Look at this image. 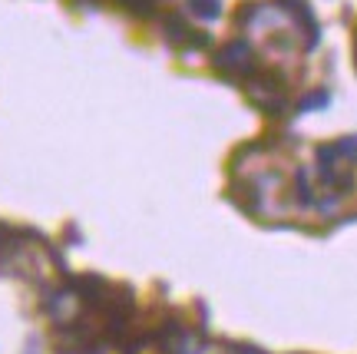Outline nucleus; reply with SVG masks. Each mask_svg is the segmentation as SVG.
<instances>
[{"mask_svg":"<svg viewBox=\"0 0 357 354\" xmlns=\"http://www.w3.org/2000/svg\"><path fill=\"white\" fill-rule=\"evenodd\" d=\"M245 96L268 116H281L288 110V89L275 73H255L245 80Z\"/></svg>","mask_w":357,"mask_h":354,"instance_id":"f257e3e1","label":"nucleus"},{"mask_svg":"<svg viewBox=\"0 0 357 354\" xmlns=\"http://www.w3.org/2000/svg\"><path fill=\"white\" fill-rule=\"evenodd\" d=\"M212 66H215L222 76H231V80H248V76L258 73L255 66V50L245 37L229 40L222 50L212 57Z\"/></svg>","mask_w":357,"mask_h":354,"instance_id":"f03ea898","label":"nucleus"},{"mask_svg":"<svg viewBox=\"0 0 357 354\" xmlns=\"http://www.w3.org/2000/svg\"><path fill=\"white\" fill-rule=\"evenodd\" d=\"M79 304H83V298L77 295V288L70 285V288H53L50 295H47V302H43V308H47V315L53 318V325H60V328H73L79 318Z\"/></svg>","mask_w":357,"mask_h":354,"instance_id":"7ed1b4c3","label":"nucleus"},{"mask_svg":"<svg viewBox=\"0 0 357 354\" xmlns=\"http://www.w3.org/2000/svg\"><path fill=\"white\" fill-rule=\"evenodd\" d=\"M162 37H166L172 47H178V50H192V47H208V43H212L208 34L192 30V27L185 24V17H178V13H166V17H162Z\"/></svg>","mask_w":357,"mask_h":354,"instance_id":"20e7f679","label":"nucleus"},{"mask_svg":"<svg viewBox=\"0 0 357 354\" xmlns=\"http://www.w3.org/2000/svg\"><path fill=\"white\" fill-rule=\"evenodd\" d=\"M278 7H281V10H288L294 20H298V24L305 27V34H307L305 50H314V47H318V40H321V27H318V20H314L311 7H307L305 0H281Z\"/></svg>","mask_w":357,"mask_h":354,"instance_id":"39448f33","label":"nucleus"},{"mask_svg":"<svg viewBox=\"0 0 357 354\" xmlns=\"http://www.w3.org/2000/svg\"><path fill=\"white\" fill-rule=\"evenodd\" d=\"M328 103H331V93H328V89H314V93L301 96L294 110H298V113H311V110H324Z\"/></svg>","mask_w":357,"mask_h":354,"instance_id":"423d86ee","label":"nucleus"},{"mask_svg":"<svg viewBox=\"0 0 357 354\" xmlns=\"http://www.w3.org/2000/svg\"><path fill=\"white\" fill-rule=\"evenodd\" d=\"M189 10L202 20H218L222 17V0H189Z\"/></svg>","mask_w":357,"mask_h":354,"instance_id":"0eeeda50","label":"nucleus"},{"mask_svg":"<svg viewBox=\"0 0 357 354\" xmlns=\"http://www.w3.org/2000/svg\"><path fill=\"white\" fill-rule=\"evenodd\" d=\"M113 3H119L123 10L136 13V17H153L155 10V0H113Z\"/></svg>","mask_w":357,"mask_h":354,"instance_id":"6e6552de","label":"nucleus"},{"mask_svg":"<svg viewBox=\"0 0 357 354\" xmlns=\"http://www.w3.org/2000/svg\"><path fill=\"white\" fill-rule=\"evenodd\" d=\"M334 149H337V156L344 159V163H357V133H351V136H344V140L331 142Z\"/></svg>","mask_w":357,"mask_h":354,"instance_id":"1a4fd4ad","label":"nucleus"},{"mask_svg":"<svg viewBox=\"0 0 357 354\" xmlns=\"http://www.w3.org/2000/svg\"><path fill=\"white\" fill-rule=\"evenodd\" d=\"M10 245H13V239H7V232L0 228V258L7 255V249H10Z\"/></svg>","mask_w":357,"mask_h":354,"instance_id":"9d476101","label":"nucleus"},{"mask_svg":"<svg viewBox=\"0 0 357 354\" xmlns=\"http://www.w3.org/2000/svg\"><path fill=\"white\" fill-rule=\"evenodd\" d=\"M238 354H265V351H258V348H252V344H245V348H242Z\"/></svg>","mask_w":357,"mask_h":354,"instance_id":"9b49d317","label":"nucleus"},{"mask_svg":"<svg viewBox=\"0 0 357 354\" xmlns=\"http://www.w3.org/2000/svg\"><path fill=\"white\" fill-rule=\"evenodd\" d=\"M354 66H357V37H354Z\"/></svg>","mask_w":357,"mask_h":354,"instance_id":"f8f14e48","label":"nucleus"}]
</instances>
